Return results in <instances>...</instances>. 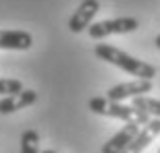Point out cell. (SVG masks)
<instances>
[{"label":"cell","instance_id":"6da1fadb","mask_svg":"<svg viewBox=\"0 0 160 153\" xmlns=\"http://www.w3.org/2000/svg\"><path fill=\"white\" fill-rule=\"evenodd\" d=\"M94 54L104 62H110L117 68L129 72L131 76H137V79H146V81H152L156 76V66H152L146 60H137L133 58L131 54L123 52L114 46H108V44H96Z\"/></svg>","mask_w":160,"mask_h":153},{"label":"cell","instance_id":"7a4b0ae2","mask_svg":"<svg viewBox=\"0 0 160 153\" xmlns=\"http://www.w3.org/2000/svg\"><path fill=\"white\" fill-rule=\"evenodd\" d=\"M89 110L94 114H100V116L117 118V120H123V122H137L142 126H146L152 120L143 110H137L133 106H123L121 101H112L108 97H100V95L89 100Z\"/></svg>","mask_w":160,"mask_h":153},{"label":"cell","instance_id":"3957f363","mask_svg":"<svg viewBox=\"0 0 160 153\" xmlns=\"http://www.w3.org/2000/svg\"><path fill=\"white\" fill-rule=\"evenodd\" d=\"M139 27V21L133 17H117V19H106V21H98L88 27V33L92 39H102L108 35H117V33H133Z\"/></svg>","mask_w":160,"mask_h":153},{"label":"cell","instance_id":"277c9868","mask_svg":"<svg viewBox=\"0 0 160 153\" xmlns=\"http://www.w3.org/2000/svg\"><path fill=\"white\" fill-rule=\"evenodd\" d=\"M152 91V81H146V79H135V81L129 83H119L106 91V97L112 101H123V100H133V97H139V95H146Z\"/></svg>","mask_w":160,"mask_h":153},{"label":"cell","instance_id":"5b68a950","mask_svg":"<svg viewBox=\"0 0 160 153\" xmlns=\"http://www.w3.org/2000/svg\"><path fill=\"white\" fill-rule=\"evenodd\" d=\"M100 12V2L98 0H81V4L77 6V11L69 19V29L73 33H81L92 25L94 17Z\"/></svg>","mask_w":160,"mask_h":153},{"label":"cell","instance_id":"8992f818","mask_svg":"<svg viewBox=\"0 0 160 153\" xmlns=\"http://www.w3.org/2000/svg\"><path fill=\"white\" fill-rule=\"evenodd\" d=\"M142 130V124L137 122H125V126L112 135L104 145H102V153H123L125 149L129 147V143L137 137V132Z\"/></svg>","mask_w":160,"mask_h":153},{"label":"cell","instance_id":"52a82bcc","mask_svg":"<svg viewBox=\"0 0 160 153\" xmlns=\"http://www.w3.org/2000/svg\"><path fill=\"white\" fill-rule=\"evenodd\" d=\"M38 100V93L33 89H21L19 93H12V95H4L0 100V114L6 116V114H12L17 110H23V108L36 104Z\"/></svg>","mask_w":160,"mask_h":153},{"label":"cell","instance_id":"ba28073f","mask_svg":"<svg viewBox=\"0 0 160 153\" xmlns=\"http://www.w3.org/2000/svg\"><path fill=\"white\" fill-rule=\"evenodd\" d=\"M158 135H160V118H152L146 126H142V130L137 132V137L129 143V147L123 153H142Z\"/></svg>","mask_w":160,"mask_h":153},{"label":"cell","instance_id":"9c48e42d","mask_svg":"<svg viewBox=\"0 0 160 153\" xmlns=\"http://www.w3.org/2000/svg\"><path fill=\"white\" fill-rule=\"evenodd\" d=\"M33 37L27 31H2L0 29V50H29Z\"/></svg>","mask_w":160,"mask_h":153},{"label":"cell","instance_id":"30bf717a","mask_svg":"<svg viewBox=\"0 0 160 153\" xmlns=\"http://www.w3.org/2000/svg\"><path fill=\"white\" fill-rule=\"evenodd\" d=\"M131 106L137 108V110H143L150 118H160V100L154 97H148V95H139V97H133L131 100Z\"/></svg>","mask_w":160,"mask_h":153},{"label":"cell","instance_id":"8fae6325","mask_svg":"<svg viewBox=\"0 0 160 153\" xmlns=\"http://www.w3.org/2000/svg\"><path fill=\"white\" fill-rule=\"evenodd\" d=\"M21 153H40V135L36 130H23L21 135Z\"/></svg>","mask_w":160,"mask_h":153},{"label":"cell","instance_id":"7c38bea8","mask_svg":"<svg viewBox=\"0 0 160 153\" xmlns=\"http://www.w3.org/2000/svg\"><path fill=\"white\" fill-rule=\"evenodd\" d=\"M23 89V83L19 79H0V95H12Z\"/></svg>","mask_w":160,"mask_h":153},{"label":"cell","instance_id":"4fadbf2b","mask_svg":"<svg viewBox=\"0 0 160 153\" xmlns=\"http://www.w3.org/2000/svg\"><path fill=\"white\" fill-rule=\"evenodd\" d=\"M154 44H156V48H158V50H160V33H158V35H156V39H154Z\"/></svg>","mask_w":160,"mask_h":153},{"label":"cell","instance_id":"5bb4252c","mask_svg":"<svg viewBox=\"0 0 160 153\" xmlns=\"http://www.w3.org/2000/svg\"><path fill=\"white\" fill-rule=\"evenodd\" d=\"M40 153H56V151H52V149H46V151H40Z\"/></svg>","mask_w":160,"mask_h":153},{"label":"cell","instance_id":"9a60e30c","mask_svg":"<svg viewBox=\"0 0 160 153\" xmlns=\"http://www.w3.org/2000/svg\"><path fill=\"white\" fill-rule=\"evenodd\" d=\"M158 153H160V149H158Z\"/></svg>","mask_w":160,"mask_h":153}]
</instances>
